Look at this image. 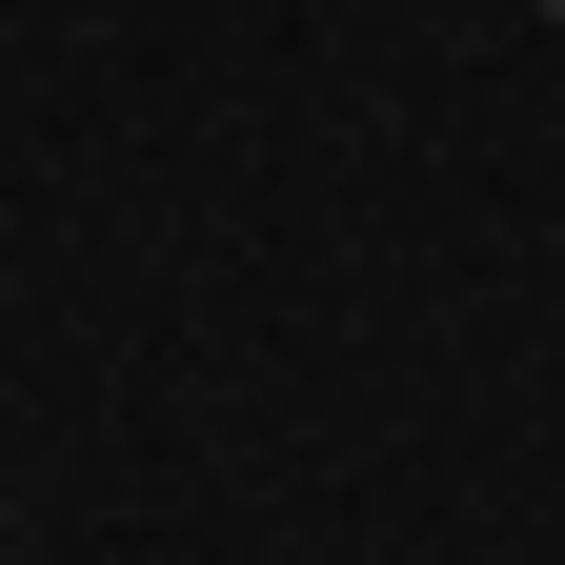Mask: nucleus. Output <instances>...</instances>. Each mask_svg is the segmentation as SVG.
<instances>
[{
    "mask_svg": "<svg viewBox=\"0 0 565 565\" xmlns=\"http://www.w3.org/2000/svg\"><path fill=\"white\" fill-rule=\"evenodd\" d=\"M545 21H565V0H545Z\"/></svg>",
    "mask_w": 565,
    "mask_h": 565,
    "instance_id": "nucleus-1",
    "label": "nucleus"
}]
</instances>
